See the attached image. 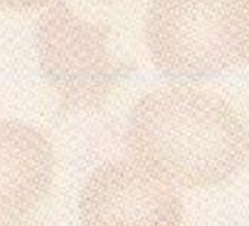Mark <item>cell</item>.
Listing matches in <instances>:
<instances>
[{"mask_svg": "<svg viewBox=\"0 0 249 226\" xmlns=\"http://www.w3.org/2000/svg\"><path fill=\"white\" fill-rule=\"evenodd\" d=\"M82 226H182L175 187L135 162H107L85 179L78 200Z\"/></svg>", "mask_w": 249, "mask_h": 226, "instance_id": "277c9868", "label": "cell"}, {"mask_svg": "<svg viewBox=\"0 0 249 226\" xmlns=\"http://www.w3.org/2000/svg\"><path fill=\"white\" fill-rule=\"evenodd\" d=\"M98 2H117V0H98Z\"/></svg>", "mask_w": 249, "mask_h": 226, "instance_id": "ba28073f", "label": "cell"}, {"mask_svg": "<svg viewBox=\"0 0 249 226\" xmlns=\"http://www.w3.org/2000/svg\"><path fill=\"white\" fill-rule=\"evenodd\" d=\"M59 0H0V11L12 14H41Z\"/></svg>", "mask_w": 249, "mask_h": 226, "instance_id": "8992f818", "label": "cell"}, {"mask_svg": "<svg viewBox=\"0 0 249 226\" xmlns=\"http://www.w3.org/2000/svg\"><path fill=\"white\" fill-rule=\"evenodd\" d=\"M34 47L40 72L65 113L100 110L126 78L108 28L62 0L40 14Z\"/></svg>", "mask_w": 249, "mask_h": 226, "instance_id": "3957f363", "label": "cell"}, {"mask_svg": "<svg viewBox=\"0 0 249 226\" xmlns=\"http://www.w3.org/2000/svg\"><path fill=\"white\" fill-rule=\"evenodd\" d=\"M246 63H249V47H248V57H246Z\"/></svg>", "mask_w": 249, "mask_h": 226, "instance_id": "9c48e42d", "label": "cell"}, {"mask_svg": "<svg viewBox=\"0 0 249 226\" xmlns=\"http://www.w3.org/2000/svg\"><path fill=\"white\" fill-rule=\"evenodd\" d=\"M126 146L132 162L185 188H211L239 173L249 132L220 94L196 85L161 87L134 106Z\"/></svg>", "mask_w": 249, "mask_h": 226, "instance_id": "6da1fadb", "label": "cell"}, {"mask_svg": "<svg viewBox=\"0 0 249 226\" xmlns=\"http://www.w3.org/2000/svg\"><path fill=\"white\" fill-rule=\"evenodd\" d=\"M54 178L52 141L24 121L0 118V226L25 222L46 201Z\"/></svg>", "mask_w": 249, "mask_h": 226, "instance_id": "5b68a950", "label": "cell"}, {"mask_svg": "<svg viewBox=\"0 0 249 226\" xmlns=\"http://www.w3.org/2000/svg\"><path fill=\"white\" fill-rule=\"evenodd\" d=\"M11 226H37V225H31V223H27V222H21V223H17V225H11Z\"/></svg>", "mask_w": 249, "mask_h": 226, "instance_id": "52a82bcc", "label": "cell"}, {"mask_svg": "<svg viewBox=\"0 0 249 226\" xmlns=\"http://www.w3.org/2000/svg\"><path fill=\"white\" fill-rule=\"evenodd\" d=\"M145 43L154 66L198 81L246 63L249 0H151Z\"/></svg>", "mask_w": 249, "mask_h": 226, "instance_id": "7a4b0ae2", "label": "cell"}]
</instances>
